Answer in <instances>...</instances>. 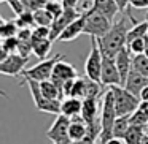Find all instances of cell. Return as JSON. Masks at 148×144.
Segmentation results:
<instances>
[{"label":"cell","instance_id":"cell-1","mask_svg":"<svg viewBox=\"0 0 148 144\" xmlns=\"http://www.w3.org/2000/svg\"><path fill=\"white\" fill-rule=\"evenodd\" d=\"M127 32H129L127 19H126V16H123L118 22L113 24L112 29H110L102 38H97V43H99L100 52H102L103 57L115 59L116 55H118V52L126 46Z\"/></svg>","mask_w":148,"mask_h":144},{"label":"cell","instance_id":"cell-2","mask_svg":"<svg viewBox=\"0 0 148 144\" xmlns=\"http://www.w3.org/2000/svg\"><path fill=\"white\" fill-rule=\"evenodd\" d=\"M118 117L116 112V103H115V93L112 89L105 90L102 97V111H100V125H102V131L99 135V144H105L110 141L115 135H113V125Z\"/></svg>","mask_w":148,"mask_h":144},{"label":"cell","instance_id":"cell-3","mask_svg":"<svg viewBox=\"0 0 148 144\" xmlns=\"http://www.w3.org/2000/svg\"><path fill=\"white\" fill-rule=\"evenodd\" d=\"M84 13V33L92 38H102L110 29L113 22L102 13L94 10L92 7L89 10H83Z\"/></svg>","mask_w":148,"mask_h":144},{"label":"cell","instance_id":"cell-4","mask_svg":"<svg viewBox=\"0 0 148 144\" xmlns=\"http://www.w3.org/2000/svg\"><path fill=\"white\" fill-rule=\"evenodd\" d=\"M112 92L115 93L116 112L118 116H131L134 111H137L140 106V98L131 93L123 86H110Z\"/></svg>","mask_w":148,"mask_h":144},{"label":"cell","instance_id":"cell-5","mask_svg":"<svg viewBox=\"0 0 148 144\" xmlns=\"http://www.w3.org/2000/svg\"><path fill=\"white\" fill-rule=\"evenodd\" d=\"M64 57L65 55H62V54H56V55H53V57H49V59L40 60L37 65L24 70L23 73H21V76H23L24 79H34V81H38V82L46 81V79H51V74H53V70H54L56 64Z\"/></svg>","mask_w":148,"mask_h":144},{"label":"cell","instance_id":"cell-6","mask_svg":"<svg viewBox=\"0 0 148 144\" xmlns=\"http://www.w3.org/2000/svg\"><path fill=\"white\" fill-rule=\"evenodd\" d=\"M30 89V95H32L34 105L38 111L42 112H49V114H61V105L62 100H49L40 90V82L34 79H26Z\"/></svg>","mask_w":148,"mask_h":144},{"label":"cell","instance_id":"cell-7","mask_svg":"<svg viewBox=\"0 0 148 144\" xmlns=\"http://www.w3.org/2000/svg\"><path fill=\"white\" fill-rule=\"evenodd\" d=\"M102 64H103V55L100 52L97 38L91 37V51L84 64V74L89 79L100 82V73H102Z\"/></svg>","mask_w":148,"mask_h":144},{"label":"cell","instance_id":"cell-8","mask_svg":"<svg viewBox=\"0 0 148 144\" xmlns=\"http://www.w3.org/2000/svg\"><path fill=\"white\" fill-rule=\"evenodd\" d=\"M80 16H81V11H78L77 8H65L64 13L59 18H56V19L53 21L51 27H49V40H51V41L58 40L59 37H61V33L65 30V27H67L69 24H72L75 19H78Z\"/></svg>","mask_w":148,"mask_h":144},{"label":"cell","instance_id":"cell-9","mask_svg":"<svg viewBox=\"0 0 148 144\" xmlns=\"http://www.w3.org/2000/svg\"><path fill=\"white\" fill-rule=\"evenodd\" d=\"M72 119L64 114H58L56 120L46 131V138L51 139L53 143H61V141H72L69 136V127H70Z\"/></svg>","mask_w":148,"mask_h":144},{"label":"cell","instance_id":"cell-10","mask_svg":"<svg viewBox=\"0 0 148 144\" xmlns=\"http://www.w3.org/2000/svg\"><path fill=\"white\" fill-rule=\"evenodd\" d=\"M29 59L23 57L18 52L10 54L7 59L0 60V73L5 74V76H18L24 71V67L27 65Z\"/></svg>","mask_w":148,"mask_h":144},{"label":"cell","instance_id":"cell-11","mask_svg":"<svg viewBox=\"0 0 148 144\" xmlns=\"http://www.w3.org/2000/svg\"><path fill=\"white\" fill-rule=\"evenodd\" d=\"M64 59H65V57H64ZM64 59H61V60L56 64L54 70H53V74H51V81L59 87V89H61V92H62V86H64L65 81L78 78L75 67H73L72 64H69V62H65Z\"/></svg>","mask_w":148,"mask_h":144},{"label":"cell","instance_id":"cell-12","mask_svg":"<svg viewBox=\"0 0 148 144\" xmlns=\"http://www.w3.org/2000/svg\"><path fill=\"white\" fill-rule=\"evenodd\" d=\"M100 84L102 86H121V78H119V71L116 68L115 59L103 57L102 64V73H100Z\"/></svg>","mask_w":148,"mask_h":144},{"label":"cell","instance_id":"cell-13","mask_svg":"<svg viewBox=\"0 0 148 144\" xmlns=\"http://www.w3.org/2000/svg\"><path fill=\"white\" fill-rule=\"evenodd\" d=\"M115 62H116V68L119 71V78H121V86H124L129 73L132 70V57H131V51H129L127 46H124L118 52V55L115 57Z\"/></svg>","mask_w":148,"mask_h":144},{"label":"cell","instance_id":"cell-14","mask_svg":"<svg viewBox=\"0 0 148 144\" xmlns=\"http://www.w3.org/2000/svg\"><path fill=\"white\" fill-rule=\"evenodd\" d=\"M103 95V93H102ZM100 95V97H102ZM96 98V97H88V98L83 100V109H81V117L88 122V124H92L96 122L97 119L100 117L99 116V105L102 101V98Z\"/></svg>","mask_w":148,"mask_h":144},{"label":"cell","instance_id":"cell-15","mask_svg":"<svg viewBox=\"0 0 148 144\" xmlns=\"http://www.w3.org/2000/svg\"><path fill=\"white\" fill-rule=\"evenodd\" d=\"M81 33H84V13L81 11V16L78 18V19H75L72 24H69L67 27H65V30L61 33V37H59V41H73L77 37H80Z\"/></svg>","mask_w":148,"mask_h":144},{"label":"cell","instance_id":"cell-16","mask_svg":"<svg viewBox=\"0 0 148 144\" xmlns=\"http://www.w3.org/2000/svg\"><path fill=\"white\" fill-rule=\"evenodd\" d=\"M145 86H148V78L143 76V74H140L135 70H131V73H129V76H127V81H126V84L123 87H126L131 93H134L135 97H138Z\"/></svg>","mask_w":148,"mask_h":144},{"label":"cell","instance_id":"cell-17","mask_svg":"<svg viewBox=\"0 0 148 144\" xmlns=\"http://www.w3.org/2000/svg\"><path fill=\"white\" fill-rule=\"evenodd\" d=\"M81 109H83V100L75 98V97H67V98L62 100L61 114L72 119L77 117V116H81Z\"/></svg>","mask_w":148,"mask_h":144},{"label":"cell","instance_id":"cell-18","mask_svg":"<svg viewBox=\"0 0 148 144\" xmlns=\"http://www.w3.org/2000/svg\"><path fill=\"white\" fill-rule=\"evenodd\" d=\"M88 128H89V125L81 116L72 117L70 127H69V136H70L72 141H78L81 138H84V135L88 133Z\"/></svg>","mask_w":148,"mask_h":144},{"label":"cell","instance_id":"cell-19","mask_svg":"<svg viewBox=\"0 0 148 144\" xmlns=\"http://www.w3.org/2000/svg\"><path fill=\"white\" fill-rule=\"evenodd\" d=\"M92 8L102 13L103 16H107L112 22L115 19V14L119 11L118 3L115 0H92Z\"/></svg>","mask_w":148,"mask_h":144},{"label":"cell","instance_id":"cell-20","mask_svg":"<svg viewBox=\"0 0 148 144\" xmlns=\"http://www.w3.org/2000/svg\"><path fill=\"white\" fill-rule=\"evenodd\" d=\"M40 90H42V93L49 100H64V95H62L61 89H59L51 79L42 81V82H40Z\"/></svg>","mask_w":148,"mask_h":144},{"label":"cell","instance_id":"cell-21","mask_svg":"<svg viewBox=\"0 0 148 144\" xmlns=\"http://www.w3.org/2000/svg\"><path fill=\"white\" fill-rule=\"evenodd\" d=\"M32 46H34V55L38 57L40 60H45V59H48V54L53 48V41L49 38H43L38 40V41H34Z\"/></svg>","mask_w":148,"mask_h":144},{"label":"cell","instance_id":"cell-22","mask_svg":"<svg viewBox=\"0 0 148 144\" xmlns=\"http://www.w3.org/2000/svg\"><path fill=\"white\" fill-rule=\"evenodd\" d=\"M143 136H145L143 127H142V125H132L131 124L127 133L124 135L123 139H124L126 144H140L142 139H143Z\"/></svg>","mask_w":148,"mask_h":144},{"label":"cell","instance_id":"cell-23","mask_svg":"<svg viewBox=\"0 0 148 144\" xmlns=\"http://www.w3.org/2000/svg\"><path fill=\"white\" fill-rule=\"evenodd\" d=\"M148 33V22L147 21H143V22H137L134 24V27L132 29H129L127 32V40H126V46L131 45L134 40L137 38H143L145 35Z\"/></svg>","mask_w":148,"mask_h":144},{"label":"cell","instance_id":"cell-24","mask_svg":"<svg viewBox=\"0 0 148 144\" xmlns=\"http://www.w3.org/2000/svg\"><path fill=\"white\" fill-rule=\"evenodd\" d=\"M129 127H131V116H118L113 125V135L116 138H124Z\"/></svg>","mask_w":148,"mask_h":144},{"label":"cell","instance_id":"cell-25","mask_svg":"<svg viewBox=\"0 0 148 144\" xmlns=\"http://www.w3.org/2000/svg\"><path fill=\"white\" fill-rule=\"evenodd\" d=\"M18 32H19V27H18L16 21H13V19H3L2 21V27H0L2 40L10 38V37H16Z\"/></svg>","mask_w":148,"mask_h":144},{"label":"cell","instance_id":"cell-26","mask_svg":"<svg viewBox=\"0 0 148 144\" xmlns=\"http://www.w3.org/2000/svg\"><path fill=\"white\" fill-rule=\"evenodd\" d=\"M132 70L138 71L140 74L148 78V55L147 54H137L132 57Z\"/></svg>","mask_w":148,"mask_h":144},{"label":"cell","instance_id":"cell-27","mask_svg":"<svg viewBox=\"0 0 148 144\" xmlns=\"http://www.w3.org/2000/svg\"><path fill=\"white\" fill-rule=\"evenodd\" d=\"M16 24L19 29H35L37 24H35V19H34V13L32 11H24V13L18 14L16 19Z\"/></svg>","mask_w":148,"mask_h":144},{"label":"cell","instance_id":"cell-28","mask_svg":"<svg viewBox=\"0 0 148 144\" xmlns=\"http://www.w3.org/2000/svg\"><path fill=\"white\" fill-rule=\"evenodd\" d=\"M86 86H88L86 76H84V78H80V76H78L77 79H75V82H73V89H72L70 97H75V98L84 100V98H86Z\"/></svg>","mask_w":148,"mask_h":144},{"label":"cell","instance_id":"cell-29","mask_svg":"<svg viewBox=\"0 0 148 144\" xmlns=\"http://www.w3.org/2000/svg\"><path fill=\"white\" fill-rule=\"evenodd\" d=\"M34 19H35V24H37V26L51 27L54 18H53L51 14H49L48 11L45 10V8H42V10H38V11H35V13H34Z\"/></svg>","mask_w":148,"mask_h":144},{"label":"cell","instance_id":"cell-30","mask_svg":"<svg viewBox=\"0 0 148 144\" xmlns=\"http://www.w3.org/2000/svg\"><path fill=\"white\" fill-rule=\"evenodd\" d=\"M45 10L48 11V13L56 19V18H59L62 13H64L65 7L62 5V2H56V0H48V2H46V5H45Z\"/></svg>","mask_w":148,"mask_h":144},{"label":"cell","instance_id":"cell-31","mask_svg":"<svg viewBox=\"0 0 148 144\" xmlns=\"http://www.w3.org/2000/svg\"><path fill=\"white\" fill-rule=\"evenodd\" d=\"M46 2H48V0H23L24 8H26L27 11H32V13H35V11L45 8Z\"/></svg>","mask_w":148,"mask_h":144},{"label":"cell","instance_id":"cell-32","mask_svg":"<svg viewBox=\"0 0 148 144\" xmlns=\"http://www.w3.org/2000/svg\"><path fill=\"white\" fill-rule=\"evenodd\" d=\"M18 54H21L23 57H30V54H34V46L32 41H23L19 40V45H18Z\"/></svg>","mask_w":148,"mask_h":144},{"label":"cell","instance_id":"cell-33","mask_svg":"<svg viewBox=\"0 0 148 144\" xmlns=\"http://www.w3.org/2000/svg\"><path fill=\"white\" fill-rule=\"evenodd\" d=\"M43 38H49V27L37 26L35 29L32 30V43L38 41V40H43Z\"/></svg>","mask_w":148,"mask_h":144},{"label":"cell","instance_id":"cell-34","mask_svg":"<svg viewBox=\"0 0 148 144\" xmlns=\"http://www.w3.org/2000/svg\"><path fill=\"white\" fill-rule=\"evenodd\" d=\"M143 38H145V37H143ZM143 38H137V40H134L131 45H127L129 51H131L134 55L143 54V52H145V40Z\"/></svg>","mask_w":148,"mask_h":144},{"label":"cell","instance_id":"cell-35","mask_svg":"<svg viewBox=\"0 0 148 144\" xmlns=\"http://www.w3.org/2000/svg\"><path fill=\"white\" fill-rule=\"evenodd\" d=\"M131 124L132 125H142V127H145V125L148 124V119H147V116H145L140 109H137V111H134L131 114Z\"/></svg>","mask_w":148,"mask_h":144},{"label":"cell","instance_id":"cell-36","mask_svg":"<svg viewBox=\"0 0 148 144\" xmlns=\"http://www.w3.org/2000/svg\"><path fill=\"white\" fill-rule=\"evenodd\" d=\"M5 3H8L11 7V10L14 11V14H21L26 11V8H24V3H23V0H7Z\"/></svg>","mask_w":148,"mask_h":144},{"label":"cell","instance_id":"cell-37","mask_svg":"<svg viewBox=\"0 0 148 144\" xmlns=\"http://www.w3.org/2000/svg\"><path fill=\"white\" fill-rule=\"evenodd\" d=\"M129 7L137 8V10H148V0H131Z\"/></svg>","mask_w":148,"mask_h":144},{"label":"cell","instance_id":"cell-38","mask_svg":"<svg viewBox=\"0 0 148 144\" xmlns=\"http://www.w3.org/2000/svg\"><path fill=\"white\" fill-rule=\"evenodd\" d=\"M115 2L118 3L119 11H126V8L129 7V3H131V0H115Z\"/></svg>","mask_w":148,"mask_h":144},{"label":"cell","instance_id":"cell-39","mask_svg":"<svg viewBox=\"0 0 148 144\" xmlns=\"http://www.w3.org/2000/svg\"><path fill=\"white\" fill-rule=\"evenodd\" d=\"M61 2L65 8H77L78 5V0H61Z\"/></svg>","mask_w":148,"mask_h":144},{"label":"cell","instance_id":"cell-40","mask_svg":"<svg viewBox=\"0 0 148 144\" xmlns=\"http://www.w3.org/2000/svg\"><path fill=\"white\" fill-rule=\"evenodd\" d=\"M138 98H140V101H148V86H145L143 89H142Z\"/></svg>","mask_w":148,"mask_h":144},{"label":"cell","instance_id":"cell-41","mask_svg":"<svg viewBox=\"0 0 148 144\" xmlns=\"http://www.w3.org/2000/svg\"><path fill=\"white\" fill-rule=\"evenodd\" d=\"M138 109H140V111L143 112L145 116H147V119H148V101H140V106H138Z\"/></svg>","mask_w":148,"mask_h":144},{"label":"cell","instance_id":"cell-42","mask_svg":"<svg viewBox=\"0 0 148 144\" xmlns=\"http://www.w3.org/2000/svg\"><path fill=\"white\" fill-rule=\"evenodd\" d=\"M105 144H126V143H124V139H123V138H116V136H113L112 139L107 141Z\"/></svg>","mask_w":148,"mask_h":144},{"label":"cell","instance_id":"cell-43","mask_svg":"<svg viewBox=\"0 0 148 144\" xmlns=\"http://www.w3.org/2000/svg\"><path fill=\"white\" fill-rule=\"evenodd\" d=\"M145 52H143V54H147L148 55V33H147V35H145Z\"/></svg>","mask_w":148,"mask_h":144},{"label":"cell","instance_id":"cell-44","mask_svg":"<svg viewBox=\"0 0 148 144\" xmlns=\"http://www.w3.org/2000/svg\"><path fill=\"white\" fill-rule=\"evenodd\" d=\"M140 144H148V136H147V135L143 136V139H142V143H140Z\"/></svg>","mask_w":148,"mask_h":144},{"label":"cell","instance_id":"cell-45","mask_svg":"<svg viewBox=\"0 0 148 144\" xmlns=\"http://www.w3.org/2000/svg\"><path fill=\"white\" fill-rule=\"evenodd\" d=\"M53 144H72V141H61V143H53Z\"/></svg>","mask_w":148,"mask_h":144},{"label":"cell","instance_id":"cell-46","mask_svg":"<svg viewBox=\"0 0 148 144\" xmlns=\"http://www.w3.org/2000/svg\"><path fill=\"white\" fill-rule=\"evenodd\" d=\"M143 130H145V135H147V136H148V124H147V125H145V127H143Z\"/></svg>","mask_w":148,"mask_h":144},{"label":"cell","instance_id":"cell-47","mask_svg":"<svg viewBox=\"0 0 148 144\" xmlns=\"http://www.w3.org/2000/svg\"><path fill=\"white\" fill-rule=\"evenodd\" d=\"M145 21L148 22V10H147V14H145Z\"/></svg>","mask_w":148,"mask_h":144},{"label":"cell","instance_id":"cell-48","mask_svg":"<svg viewBox=\"0 0 148 144\" xmlns=\"http://www.w3.org/2000/svg\"><path fill=\"white\" fill-rule=\"evenodd\" d=\"M0 2H3V3H5V2H7V0H0Z\"/></svg>","mask_w":148,"mask_h":144},{"label":"cell","instance_id":"cell-49","mask_svg":"<svg viewBox=\"0 0 148 144\" xmlns=\"http://www.w3.org/2000/svg\"><path fill=\"white\" fill-rule=\"evenodd\" d=\"M97 144H99V143H97Z\"/></svg>","mask_w":148,"mask_h":144}]
</instances>
